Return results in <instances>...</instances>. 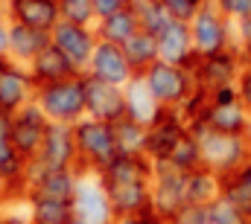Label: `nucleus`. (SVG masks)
<instances>
[{
    "label": "nucleus",
    "instance_id": "nucleus-1",
    "mask_svg": "<svg viewBox=\"0 0 251 224\" xmlns=\"http://www.w3.org/2000/svg\"><path fill=\"white\" fill-rule=\"evenodd\" d=\"M190 131L196 134L199 146H201V160L210 172H216L219 178L234 175L240 166H246L251 160V137H234V134H219L213 128H207L201 119L190 122Z\"/></svg>",
    "mask_w": 251,
    "mask_h": 224
},
{
    "label": "nucleus",
    "instance_id": "nucleus-2",
    "mask_svg": "<svg viewBox=\"0 0 251 224\" xmlns=\"http://www.w3.org/2000/svg\"><path fill=\"white\" fill-rule=\"evenodd\" d=\"M32 102L44 111L50 122H62V125H76L79 119H85V73L53 82V85H41L35 88Z\"/></svg>",
    "mask_w": 251,
    "mask_h": 224
},
{
    "label": "nucleus",
    "instance_id": "nucleus-3",
    "mask_svg": "<svg viewBox=\"0 0 251 224\" xmlns=\"http://www.w3.org/2000/svg\"><path fill=\"white\" fill-rule=\"evenodd\" d=\"M73 134H76V152H79V172L100 175L120 155L111 122H100V119L85 116L73 125Z\"/></svg>",
    "mask_w": 251,
    "mask_h": 224
},
{
    "label": "nucleus",
    "instance_id": "nucleus-4",
    "mask_svg": "<svg viewBox=\"0 0 251 224\" xmlns=\"http://www.w3.org/2000/svg\"><path fill=\"white\" fill-rule=\"evenodd\" d=\"M190 32H193V47H196L199 56H213V53H222V50H234L237 26L213 3H204L199 9V15L190 21Z\"/></svg>",
    "mask_w": 251,
    "mask_h": 224
},
{
    "label": "nucleus",
    "instance_id": "nucleus-5",
    "mask_svg": "<svg viewBox=\"0 0 251 224\" xmlns=\"http://www.w3.org/2000/svg\"><path fill=\"white\" fill-rule=\"evenodd\" d=\"M149 85V90L155 93V99L164 108H181L184 99L196 90V79L187 67L170 64V61H155L146 73H140Z\"/></svg>",
    "mask_w": 251,
    "mask_h": 224
},
{
    "label": "nucleus",
    "instance_id": "nucleus-6",
    "mask_svg": "<svg viewBox=\"0 0 251 224\" xmlns=\"http://www.w3.org/2000/svg\"><path fill=\"white\" fill-rule=\"evenodd\" d=\"M79 169H47L38 157L26 160V198H50V201H73L79 186Z\"/></svg>",
    "mask_w": 251,
    "mask_h": 224
},
{
    "label": "nucleus",
    "instance_id": "nucleus-7",
    "mask_svg": "<svg viewBox=\"0 0 251 224\" xmlns=\"http://www.w3.org/2000/svg\"><path fill=\"white\" fill-rule=\"evenodd\" d=\"M73 216L88 224H111L114 222V210L108 201V189L102 183L100 175L94 172H82L79 175V186L73 195Z\"/></svg>",
    "mask_w": 251,
    "mask_h": 224
},
{
    "label": "nucleus",
    "instance_id": "nucleus-8",
    "mask_svg": "<svg viewBox=\"0 0 251 224\" xmlns=\"http://www.w3.org/2000/svg\"><path fill=\"white\" fill-rule=\"evenodd\" d=\"M47 128H50V119L44 116V111H41L35 102L24 105L18 113H12V116H9L12 146H15V149H18V155H21V157H26V160H32V157L38 155V149H41V143H44Z\"/></svg>",
    "mask_w": 251,
    "mask_h": 224
},
{
    "label": "nucleus",
    "instance_id": "nucleus-9",
    "mask_svg": "<svg viewBox=\"0 0 251 224\" xmlns=\"http://www.w3.org/2000/svg\"><path fill=\"white\" fill-rule=\"evenodd\" d=\"M35 96V82L26 70V64H18L12 58H0V113L12 116L24 105H29Z\"/></svg>",
    "mask_w": 251,
    "mask_h": 224
},
{
    "label": "nucleus",
    "instance_id": "nucleus-10",
    "mask_svg": "<svg viewBox=\"0 0 251 224\" xmlns=\"http://www.w3.org/2000/svg\"><path fill=\"white\" fill-rule=\"evenodd\" d=\"M184 134H187V119L181 116V111L164 108L161 116L146 128V157L152 163H164Z\"/></svg>",
    "mask_w": 251,
    "mask_h": 224
},
{
    "label": "nucleus",
    "instance_id": "nucleus-11",
    "mask_svg": "<svg viewBox=\"0 0 251 224\" xmlns=\"http://www.w3.org/2000/svg\"><path fill=\"white\" fill-rule=\"evenodd\" d=\"M243 58L237 50H222V53H213V56H199L196 64L190 67L193 79L199 88L204 90H216L222 85H237V76L243 70Z\"/></svg>",
    "mask_w": 251,
    "mask_h": 224
},
{
    "label": "nucleus",
    "instance_id": "nucleus-12",
    "mask_svg": "<svg viewBox=\"0 0 251 224\" xmlns=\"http://www.w3.org/2000/svg\"><path fill=\"white\" fill-rule=\"evenodd\" d=\"M85 113L100 122H120L126 116V93L123 88L85 76Z\"/></svg>",
    "mask_w": 251,
    "mask_h": 224
},
{
    "label": "nucleus",
    "instance_id": "nucleus-13",
    "mask_svg": "<svg viewBox=\"0 0 251 224\" xmlns=\"http://www.w3.org/2000/svg\"><path fill=\"white\" fill-rule=\"evenodd\" d=\"M85 76L108 82V85H117V88H126L137 73L131 70V64H128V58H126L120 44L100 41L97 50H94V56H91V61H88V67H85Z\"/></svg>",
    "mask_w": 251,
    "mask_h": 224
},
{
    "label": "nucleus",
    "instance_id": "nucleus-14",
    "mask_svg": "<svg viewBox=\"0 0 251 224\" xmlns=\"http://www.w3.org/2000/svg\"><path fill=\"white\" fill-rule=\"evenodd\" d=\"M50 38H53V47H59L82 73H85L88 61L94 56L97 44H100L94 26H79V23H67V21H59V23L50 29Z\"/></svg>",
    "mask_w": 251,
    "mask_h": 224
},
{
    "label": "nucleus",
    "instance_id": "nucleus-15",
    "mask_svg": "<svg viewBox=\"0 0 251 224\" xmlns=\"http://www.w3.org/2000/svg\"><path fill=\"white\" fill-rule=\"evenodd\" d=\"M184 172L173 169L170 163H155V175H152V210L155 216L170 219L178 207L187 204L184 195Z\"/></svg>",
    "mask_w": 251,
    "mask_h": 224
},
{
    "label": "nucleus",
    "instance_id": "nucleus-16",
    "mask_svg": "<svg viewBox=\"0 0 251 224\" xmlns=\"http://www.w3.org/2000/svg\"><path fill=\"white\" fill-rule=\"evenodd\" d=\"M47 169H79V152H76V134L73 125L50 122L44 143L35 155Z\"/></svg>",
    "mask_w": 251,
    "mask_h": 224
},
{
    "label": "nucleus",
    "instance_id": "nucleus-17",
    "mask_svg": "<svg viewBox=\"0 0 251 224\" xmlns=\"http://www.w3.org/2000/svg\"><path fill=\"white\" fill-rule=\"evenodd\" d=\"M114 216H149L152 210V180L134 183H105Z\"/></svg>",
    "mask_w": 251,
    "mask_h": 224
},
{
    "label": "nucleus",
    "instance_id": "nucleus-18",
    "mask_svg": "<svg viewBox=\"0 0 251 224\" xmlns=\"http://www.w3.org/2000/svg\"><path fill=\"white\" fill-rule=\"evenodd\" d=\"M6 21L50 32L62 21L59 0H6Z\"/></svg>",
    "mask_w": 251,
    "mask_h": 224
},
{
    "label": "nucleus",
    "instance_id": "nucleus-19",
    "mask_svg": "<svg viewBox=\"0 0 251 224\" xmlns=\"http://www.w3.org/2000/svg\"><path fill=\"white\" fill-rule=\"evenodd\" d=\"M26 70H29L35 88H41V85H53V82H64V79H73V76H82V70L64 56L59 47H53V44L32 58V61L26 64Z\"/></svg>",
    "mask_w": 251,
    "mask_h": 224
},
{
    "label": "nucleus",
    "instance_id": "nucleus-20",
    "mask_svg": "<svg viewBox=\"0 0 251 224\" xmlns=\"http://www.w3.org/2000/svg\"><path fill=\"white\" fill-rule=\"evenodd\" d=\"M158 53L161 61H170V64H178V67H193L196 64V47H193V32H190V23L181 21H173L161 35H158Z\"/></svg>",
    "mask_w": 251,
    "mask_h": 224
},
{
    "label": "nucleus",
    "instance_id": "nucleus-21",
    "mask_svg": "<svg viewBox=\"0 0 251 224\" xmlns=\"http://www.w3.org/2000/svg\"><path fill=\"white\" fill-rule=\"evenodd\" d=\"M201 122L219 134H234V137H251V111L243 102H228V105H207Z\"/></svg>",
    "mask_w": 251,
    "mask_h": 224
},
{
    "label": "nucleus",
    "instance_id": "nucleus-22",
    "mask_svg": "<svg viewBox=\"0 0 251 224\" xmlns=\"http://www.w3.org/2000/svg\"><path fill=\"white\" fill-rule=\"evenodd\" d=\"M123 93H126V116L134 119V122H140V125H146V128L164 111V105L155 99V93L149 90V85H146V79L140 73L126 85Z\"/></svg>",
    "mask_w": 251,
    "mask_h": 224
},
{
    "label": "nucleus",
    "instance_id": "nucleus-23",
    "mask_svg": "<svg viewBox=\"0 0 251 224\" xmlns=\"http://www.w3.org/2000/svg\"><path fill=\"white\" fill-rule=\"evenodd\" d=\"M53 44L47 29H35L26 23H9V58L18 64H29L41 50Z\"/></svg>",
    "mask_w": 251,
    "mask_h": 224
},
{
    "label": "nucleus",
    "instance_id": "nucleus-24",
    "mask_svg": "<svg viewBox=\"0 0 251 224\" xmlns=\"http://www.w3.org/2000/svg\"><path fill=\"white\" fill-rule=\"evenodd\" d=\"M155 163L146 155H117L108 166L100 172L102 183H134V180H152Z\"/></svg>",
    "mask_w": 251,
    "mask_h": 224
},
{
    "label": "nucleus",
    "instance_id": "nucleus-25",
    "mask_svg": "<svg viewBox=\"0 0 251 224\" xmlns=\"http://www.w3.org/2000/svg\"><path fill=\"white\" fill-rule=\"evenodd\" d=\"M184 195H187V204L207 207L210 201H216L222 195V178L216 172H210L207 166L193 169V172H187V178H184Z\"/></svg>",
    "mask_w": 251,
    "mask_h": 224
},
{
    "label": "nucleus",
    "instance_id": "nucleus-26",
    "mask_svg": "<svg viewBox=\"0 0 251 224\" xmlns=\"http://www.w3.org/2000/svg\"><path fill=\"white\" fill-rule=\"evenodd\" d=\"M94 29H97V38H100V41H108V44H120V47H123L140 26H137V18H134V12H131V6H128L123 12H114V15H108V18H100V21L94 23Z\"/></svg>",
    "mask_w": 251,
    "mask_h": 224
},
{
    "label": "nucleus",
    "instance_id": "nucleus-27",
    "mask_svg": "<svg viewBox=\"0 0 251 224\" xmlns=\"http://www.w3.org/2000/svg\"><path fill=\"white\" fill-rule=\"evenodd\" d=\"M123 53H126V58H128V64H131V70H134V73H146L155 61H161V53H158V38H155V35H149V32H143V29H137V32L126 41Z\"/></svg>",
    "mask_w": 251,
    "mask_h": 224
},
{
    "label": "nucleus",
    "instance_id": "nucleus-28",
    "mask_svg": "<svg viewBox=\"0 0 251 224\" xmlns=\"http://www.w3.org/2000/svg\"><path fill=\"white\" fill-rule=\"evenodd\" d=\"M24 210L32 224H67L73 219L70 201H50V198H26Z\"/></svg>",
    "mask_w": 251,
    "mask_h": 224
},
{
    "label": "nucleus",
    "instance_id": "nucleus-29",
    "mask_svg": "<svg viewBox=\"0 0 251 224\" xmlns=\"http://www.w3.org/2000/svg\"><path fill=\"white\" fill-rule=\"evenodd\" d=\"M131 12H134V18H137V26H140L143 32L155 35V38L173 23V18H170L164 0H131Z\"/></svg>",
    "mask_w": 251,
    "mask_h": 224
},
{
    "label": "nucleus",
    "instance_id": "nucleus-30",
    "mask_svg": "<svg viewBox=\"0 0 251 224\" xmlns=\"http://www.w3.org/2000/svg\"><path fill=\"white\" fill-rule=\"evenodd\" d=\"M222 198H228L234 207H240L251 219V160L240 166L234 175L222 178Z\"/></svg>",
    "mask_w": 251,
    "mask_h": 224
},
{
    "label": "nucleus",
    "instance_id": "nucleus-31",
    "mask_svg": "<svg viewBox=\"0 0 251 224\" xmlns=\"http://www.w3.org/2000/svg\"><path fill=\"white\" fill-rule=\"evenodd\" d=\"M164 163H170L173 169H178V172H193V169L204 166V160H201V146H199V140H196V134L187 128V134L176 143V149H173V155L164 160Z\"/></svg>",
    "mask_w": 251,
    "mask_h": 224
},
{
    "label": "nucleus",
    "instance_id": "nucleus-32",
    "mask_svg": "<svg viewBox=\"0 0 251 224\" xmlns=\"http://www.w3.org/2000/svg\"><path fill=\"white\" fill-rule=\"evenodd\" d=\"M114 137L123 155H146V125L123 116L120 122H114Z\"/></svg>",
    "mask_w": 251,
    "mask_h": 224
},
{
    "label": "nucleus",
    "instance_id": "nucleus-33",
    "mask_svg": "<svg viewBox=\"0 0 251 224\" xmlns=\"http://www.w3.org/2000/svg\"><path fill=\"white\" fill-rule=\"evenodd\" d=\"M59 12H62V21H67V23H79V26L97 23L94 0H59Z\"/></svg>",
    "mask_w": 251,
    "mask_h": 224
},
{
    "label": "nucleus",
    "instance_id": "nucleus-34",
    "mask_svg": "<svg viewBox=\"0 0 251 224\" xmlns=\"http://www.w3.org/2000/svg\"><path fill=\"white\" fill-rule=\"evenodd\" d=\"M207 222L210 224H249L251 219L240 210V207H234L228 198H216V201H210L207 204Z\"/></svg>",
    "mask_w": 251,
    "mask_h": 224
},
{
    "label": "nucleus",
    "instance_id": "nucleus-35",
    "mask_svg": "<svg viewBox=\"0 0 251 224\" xmlns=\"http://www.w3.org/2000/svg\"><path fill=\"white\" fill-rule=\"evenodd\" d=\"M164 6H167V12H170L173 21L190 23V21L199 15V9H201L204 3H201V0H164Z\"/></svg>",
    "mask_w": 251,
    "mask_h": 224
},
{
    "label": "nucleus",
    "instance_id": "nucleus-36",
    "mask_svg": "<svg viewBox=\"0 0 251 224\" xmlns=\"http://www.w3.org/2000/svg\"><path fill=\"white\" fill-rule=\"evenodd\" d=\"M210 3H213L228 21H234V23L251 18V0H210Z\"/></svg>",
    "mask_w": 251,
    "mask_h": 224
},
{
    "label": "nucleus",
    "instance_id": "nucleus-37",
    "mask_svg": "<svg viewBox=\"0 0 251 224\" xmlns=\"http://www.w3.org/2000/svg\"><path fill=\"white\" fill-rule=\"evenodd\" d=\"M170 222L173 224H210L207 222V207H201V204H184V207H178L170 216Z\"/></svg>",
    "mask_w": 251,
    "mask_h": 224
},
{
    "label": "nucleus",
    "instance_id": "nucleus-38",
    "mask_svg": "<svg viewBox=\"0 0 251 224\" xmlns=\"http://www.w3.org/2000/svg\"><path fill=\"white\" fill-rule=\"evenodd\" d=\"M210 93V105H228V102H240V90L237 85H222L216 90H207Z\"/></svg>",
    "mask_w": 251,
    "mask_h": 224
},
{
    "label": "nucleus",
    "instance_id": "nucleus-39",
    "mask_svg": "<svg viewBox=\"0 0 251 224\" xmlns=\"http://www.w3.org/2000/svg\"><path fill=\"white\" fill-rule=\"evenodd\" d=\"M131 6V0H94V12H97V21L100 18H108L114 12H123Z\"/></svg>",
    "mask_w": 251,
    "mask_h": 224
},
{
    "label": "nucleus",
    "instance_id": "nucleus-40",
    "mask_svg": "<svg viewBox=\"0 0 251 224\" xmlns=\"http://www.w3.org/2000/svg\"><path fill=\"white\" fill-rule=\"evenodd\" d=\"M237 90H240V102L251 111V64H243V70L237 76Z\"/></svg>",
    "mask_w": 251,
    "mask_h": 224
},
{
    "label": "nucleus",
    "instance_id": "nucleus-41",
    "mask_svg": "<svg viewBox=\"0 0 251 224\" xmlns=\"http://www.w3.org/2000/svg\"><path fill=\"white\" fill-rule=\"evenodd\" d=\"M3 224H32V222H29L26 210H15V207H6V219H3Z\"/></svg>",
    "mask_w": 251,
    "mask_h": 224
},
{
    "label": "nucleus",
    "instance_id": "nucleus-42",
    "mask_svg": "<svg viewBox=\"0 0 251 224\" xmlns=\"http://www.w3.org/2000/svg\"><path fill=\"white\" fill-rule=\"evenodd\" d=\"M0 58H9V21L0 18Z\"/></svg>",
    "mask_w": 251,
    "mask_h": 224
},
{
    "label": "nucleus",
    "instance_id": "nucleus-43",
    "mask_svg": "<svg viewBox=\"0 0 251 224\" xmlns=\"http://www.w3.org/2000/svg\"><path fill=\"white\" fill-rule=\"evenodd\" d=\"M149 216H152V213H149ZM149 216H114V222L111 224H149L146 222Z\"/></svg>",
    "mask_w": 251,
    "mask_h": 224
},
{
    "label": "nucleus",
    "instance_id": "nucleus-44",
    "mask_svg": "<svg viewBox=\"0 0 251 224\" xmlns=\"http://www.w3.org/2000/svg\"><path fill=\"white\" fill-rule=\"evenodd\" d=\"M146 222H149V224H173L170 219H164V216H155V213H152V216H149Z\"/></svg>",
    "mask_w": 251,
    "mask_h": 224
},
{
    "label": "nucleus",
    "instance_id": "nucleus-45",
    "mask_svg": "<svg viewBox=\"0 0 251 224\" xmlns=\"http://www.w3.org/2000/svg\"><path fill=\"white\" fill-rule=\"evenodd\" d=\"M0 18H6V0H0Z\"/></svg>",
    "mask_w": 251,
    "mask_h": 224
},
{
    "label": "nucleus",
    "instance_id": "nucleus-46",
    "mask_svg": "<svg viewBox=\"0 0 251 224\" xmlns=\"http://www.w3.org/2000/svg\"><path fill=\"white\" fill-rule=\"evenodd\" d=\"M67 224H88V222H82V219H76V216H73V219H70Z\"/></svg>",
    "mask_w": 251,
    "mask_h": 224
},
{
    "label": "nucleus",
    "instance_id": "nucleus-47",
    "mask_svg": "<svg viewBox=\"0 0 251 224\" xmlns=\"http://www.w3.org/2000/svg\"><path fill=\"white\" fill-rule=\"evenodd\" d=\"M3 219H6V207L0 204V224H3Z\"/></svg>",
    "mask_w": 251,
    "mask_h": 224
},
{
    "label": "nucleus",
    "instance_id": "nucleus-48",
    "mask_svg": "<svg viewBox=\"0 0 251 224\" xmlns=\"http://www.w3.org/2000/svg\"><path fill=\"white\" fill-rule=\"evenodd\" d=\"M0 204H3V189H0Z\"/></svg>",
    "mask_w": 251,
    "mask_h": 224
},
{
    "label": "nucleus",
    "instance_id": "nucleus-49",
    "mask_svg": "<svg viewBox=\"0 0 251 224\" xmlns=\"http://www.w3.org/2000/svg\"><path fill=\"white\" fill-rule=\"evenodd\" d=\"M201 3H210V0H201Z\"/></svg>",
    "mask_w": 251,
    "mask_h": 224
},
{
    "label": "nucleus",
    "instance_id": "nucleus-50",
    "mask_svg": "<svg viewBox=\"0 0 251 224\" xmlns=\"http://www.w3.org/2000/svg\"><path fill=\"white\" fill-rule=\"evenodd\" d=\"M249 224H251V222H249Z\"/></svg>",
    "mask_w": 251,
    "mask_h": 224
}]
</instances>
